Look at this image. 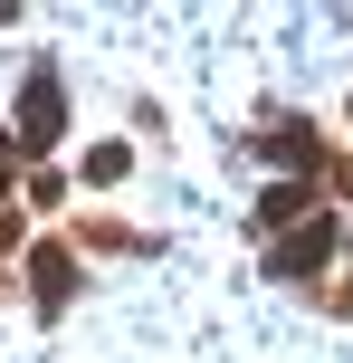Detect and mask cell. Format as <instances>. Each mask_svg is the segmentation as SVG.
<instances>
[{"label": "cell", "mask_w": 353, "mask_h": 363, "mask_svg": "<svg viewBox=\"0 0 353 363\" xmlns=\"http://www.w3.org/2000/svg\"><path fill=\"white\" fill-rule=\"evenodd\" d=\"M125 163H134L125 144H96V153H86V182H125Z\"/></svg>", "instance_id": "5b68a950"}, {"label": "cell", "mask_w": 353, "mask_h": 363, "mask_svg": "<svg viewBox=\"0 0 353 363\" xmlns=\"http://www.w3.org/2000/svg\"><path fill=\"white\" fill-rule=\"evenodd\" d=\"M267 163L306 172V163H316V125H277V134H267Z\"/></svg>", "instance_id": "3957f363"}, {"label": "cell", "mask_w": 353, "mask_h": 363, "mask_svg": "<svg viewBox=\"0 0 353 363\" xmlns=\"http://www.w3.org/2000/svg\"><path fill=\"white\" fill-rule=\"evenodd\" d=\"M57 125H67V96H57V67H29V96H19V144L48 153Z\"/></svg>", "instance_id": "7a4b0ae2"}, {"label": "cell", "mask_w": 353, "mask_h": 363, "mask_svg": "<svg viewBox=\"0 0 353 363\" xmlns=\"http://www.w3.org/2000/svg\"><path fill=\"white\" fill-rule=\"evenodd\" d=\"M67 296V249H38V306H57Z\"/></svg>", "instance_id": "277c9868"}, {"label": "cell", "mask_w": 353, "mask_h": 363, "mask_svg": "<svg viewBox=\"0 0 353 363\" xmlns=\"http://www.w3.org/2000/svg\"><path fill=\"white\" fill-rule=\"evenodd\" d=\"M335 239H344L335 220H325V211H306V230H287L277 249H267V277H316L325 258H335Z\"/></svg>", "instance_id": "6da1fadb"}]
</instances>
